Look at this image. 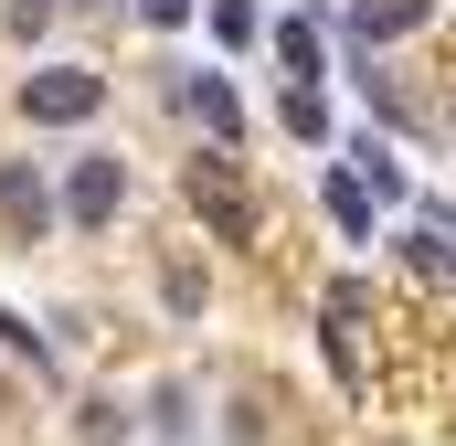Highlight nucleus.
I'll list each match as a JSON object with an SVG mask.
<instances>
[{"label": "nucleus", "mask_w": 456, "mask_h": 446, "mask_svg": "<svg viewBox=\"0 0 456 446\" xmlns=\"http://www.w3.org/2000/svg\"><path fill=\"white\" fill-rule=\"evenodd\" d=\"M330 223H340L350 244H371V181L361 170H330Z\"/></svg>", "instance_id": "obj_8"}, {"label": "nucleus", "mask_w": 456, "mask_h": 446, "mask_svg": "<svg viewBox=\"0 0 456 446\" xmlns=\"http://www.w3.org/2000/svg\"><path fill=\"white\" fill-rule=\"evenodd\" d=\"M181 107H191V117H202V128H213V138L233 149V128H244V107H233V86H224V75H191V86H181Z\"/></svg>", "instance_id": "obj_7"}, {"label": "nucleus", "mask_w": 456, "mask_h": 446, "mask_svg": "<svg viewBox=\"0 0 456 446\" xmlns=\"http://www.w3.org/2000/svg\"><path fill=\"white\" fill-rule=\"evenodd\" d=\"M276 64H287V86H319V75H330V43H319V21H308V11H287V21H276Z\"/></svg>", "instance_id": "obj_6"}, {"label": "nucleus", "mask_w": 456, "mask_h": 446, "mask_svg": "<svg viewBox=\"0 0 456 446\" xmlns=\"http://www.w3.org/2000/svg\"><path fill=\"white\" fill-rule=\"evenodd\" d=\"M361 181H371V202H403V160L382 149V138H361V160H350Z\"/></svg>", "instance_id": "obj_10"}, {"label": "nucleus", "mask_w": 456, "mask_h": 446, "mask_svg": "<svg viewBox=\"0 0 456 446\" xmlns=\"http://www.w3.org/2000/svg\"><path fill=\"white\" fill-rule=\"evenodd\" d=\"M138 21H159V32H181V21H191V0H138Z\"/></svg>", "instance_id": "obj_14"}, {"label": "nucleus", "mask_w": 456, "mask_h": 446, "mask_svg": "<svg viewBox=\"0 0 456 446\" xmlns=\"http://www.w3.org/2000/svg\"><path fill=\"white\" fill-rule=\"evenodd\" d=\"M96 107H107V75L96 64H32L21 75V117L32 128H86Z\"/></svg>", "instance_id": "obj_2"}, {"label": "nucleus", "mask_w": 456, "mask_h": 446, "mask_svg": "<svg viewBox=\"0 0 456 446\" xmlns=\"http://www.w3.org/2000/svg\"><path fill=\"white\" fill-rule=\"evenodd\" d=\"M213 32H224V43H255L265 21H255V0H213Z\"/></svg>", "instance_id": "obj_11"}, {"label": "nucleus", "mask_w": 456, "mask_h": 446, "mask_svg": "<svg viewBox=\"0 0 456 446\" xmlns=\"http://www.w3.org/2000/svg\"><path fill=\"white\" fill-rule=\"evenodd\" d=\"M117 202H127V170H117L107 149H86V160L64 170V223H86V234H96V223H117Z\"/></svg>", "instance_id": "obj_3"}, {"label": "nucleus", "mask_w": 456, "mask_h": 446, "mask_svg": "<svg viewBox=\"0 0 456 446\" xmlns=\"http://www.w3.org/2000/svg\"><path fill=\"white\" fill-rule=\"evenodd\" d=\"M0 223H11V234H43V223H53V192H43L32 160H0Z\"/></svg>", "instance_id": "obj_5"}, {"label": "nucleus", "mask_w": 456, "mask_h": 446, "mask_svg": "<svg viewBox=\"0 0 456 446\" xmlns=\"http://www.w3.org/2000/svg\"><path fill=\"white\" fill-rule=\"evenodd\" d=\"M425 11H436V0H350V43H361V54H371V43H403V32H425Z\"/></svg>", "instance_id": "obj_4"}, {"label": "nucleus", "mask_w": 456, "mask_h": 446, "mask_svg": "<svg viewBox=\"0 0 456 446\" xmlns=\"http://www.w3.org/2000/svg\"><path fill=\"white\" fill-rule=\"evenodd\" d=\"M53 11H64V0H11V32H21V43H32V32H43V21H53Z\"/></svg>", "instance_id": "obj_13"}, {"label": "nucleus", "mask_w": 456, "mask_h": 446, "mask_svg": "<svg viewBox=\"0 0 456 446\" xmlns=\"http://www.w3.org/2000/svg\"><path fill=\"white\" fill-rule=\"evenodd\" d=\"M181 192H191V213L213 223L224 244H255V192H244V170H233V149H224V138H213V149L181 170Z\"/></svg>", "instance_id": "obj_1"}, {"label": "nucleus", "mask_w": 456, "mask_h": 446, "mask_svg": "<svg viewBox=\"0 0 456 446\" xmlns=\"http://www.w3.org/2000/svg\"><path fill=\"white\" fill-rule=\"evenodd\" d=\"M0 340H11V351H21V361H32V372H53V351H43V340H32V319H0Z\"/></svg>", "instance_id": "obj_12"}, {"label": "nucleus", "mask_w": 456, "mask_h": 446, "mask_svg": "<svg viewBox=\"0 0 456 446\" xmlns=\"http://www.w3.org/2000/svg\"><path fill=\"white\" fill-rule=\"evenodd\" d=\"M276 117H287V138H308V149L330 138V107H319V86H287V96H276Z\"/></svg>", "instance_id": "obj_9"}]
</instances>
